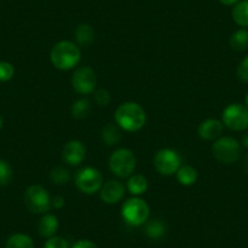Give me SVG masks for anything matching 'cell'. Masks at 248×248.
<instances>
[{"instance_id":"obj_1","label":"cell","mask_w":248,"mask_h":248,"mask_svg":"<svg viewBox=\"0 0 248 248\" xmlns=\"http://www.w3.org/2000/svg\"><path fill=\"white\" fill-rule=\"evenodd\" d=\"M146 112L144 107L134 101L119 105L114 112V122L122 130L128 133L139 132L146 124Z\"/></svg>"},{"instance_id":"obj_2","label":"cell","mask_w":248,"mask_h":248,"mask_svg":"<svg viewBox=\"0 0 248 248\" xmlns=\"http://www.w3.org/2000/svg\"><path fill=\"white\" fill-rule=\"evenodd\" d=\"M82 51L75 42L60 40L50 51V61L52 66L60 71L73 70L80 62Z\"/></svg>"},{"instance_id":"obj_3","label":"cell","mask_w":248,"mask_h":248,"mask_svg":"<svg viewBox=\"0 0 248 248\" xmlns=\"http://www.w3.org/2000/svg\"><path fill=\"white\" fill-rule=\"evenodd\" d=\"M122 218L130 226H142L150 218V207L141 197H132L124 202L121 209Z\"/></svg>"},{"instance_id":"obj_4","label":"cell","mask_w":248,"mask_h":248,"mask_svg":"<svg viewBox=\"0 0 248 248\" xmlns=\"http://www.w3.org/2000/svg\"><path fill=\"white\" fill-rule=\"evenodd\" d=\"M108 167L109 170L118 178H129L137 168V157L132 150L121 147L111 154Z\"/></svg>"},{"instance_id":"obj_5","label":"cell","mask_w":248,"mask_h":248,"mask_svg":"<svg viewBox=\"0 0 248 248\" xmlns=\"http://www.w3.org/2000/svg\"><path fill=\"white\" fill-rule=\"evenodd\" d=\"M213 157L224 166L236 163L241 157V144L231 137H220L212 145Z\"/></svg>"},{"instance_id":"obj_6","label":"cell","mask_w":248,"mask_h":248,"mask_svg":"<svg viewBox=\"0 0 248 248\" xmlns=\"http://www.w3.org/2000/svg\"><path fill=\"white\" fill-rule=\"evenodd\" d=\"M26 207L34 214H45L51 209V197L49 191L40 185L28 186L23 196Z\"/></svg>"},{"instance_id":"obj_7","label":"cell","mask_w":248,"mask_h":248,"mask_svg":"<svg viewBox=\"0 0 248 248\" xmlns=\"http://www.w3.org/2000/svg\"><path fill=\"white\" fill-rule=\"evenodd\" d=\"M224 127L232 132H243L248 129V108L245 104L233 102L228 105L221 113Z\"/></svg>"},{"instance_id":"obj_8","label":"cell","mask_w":248,"mask_h":248,"mask_svg":"<svg viewBox=\"0 0 248 248\" xmlns=\"http://www.w3.org/2000/svg\"><path fill=\"white\" fill-rule=\"evenodd\" d=\"M77 189L85 195H94L100 191L104 185V176L99 169L94 167H84L75 175Z\"/></svg>"},{"instance_id":"obj_9","label":"cell","mask_w":248,"mask_h":248,"mask_svg":"<svg viewBox=\"0 0 248 248\" xmlns=\"http://www.w3.org/2000/svg\"><path fill=\"white\" fill-rule=\"evenodd\" d=\"M154 166L156 170L161 175L170 176L178 171V169L183 166L181 156L178 151L169 147L158 150L154 157Z\"/></svg>"},{"instance_id":"obj_10","label":"cell","mask_w":248,"mask_h":248,"mask_svg":"<svg viewBox=\"0 0 248 248\" xmlns=\"http://www.w3.org/2000/svg\"><path fill=\"white\" fill-rule=\"evenodd\" d=\"M73 90L80 95H90L96 90V73L90 66H80L76 68L71 78Z\"/></svg>"},{"instance_id":"obj_11","label":"cell","mask_w":248,"mask_h":248,"mask_svg":"<svg viewBox=\"0 0 248 248\" xmlns=\"http://www.w3.org/2000/svg\"><path fill=\"white\" fill-rule=\"evenodd\" d=\"M87 156V147L80 140H71L62 149V159L72 167L80 166Z\"/></svg>"},{"instance_id":"obj_12","label":"cell","mask_w":248,"mask_h":248,"mask_svg":"<svg viewBox=\"0 0 248 248\" xmlns=\"http://www.w3.org/2000/svg\"><path fill=\"white\" fill-rule=\"evenodd\" d=\"M100 199L106 204H116L123 200L125 187L118 180H108L104 183L99 191Z\"/></svg>"},{"instance_id":"obj_13","label":"cell","mask_w":248,"mask_h":248,"mask_svg":"<svg viewBox=\"0 0 248 248\" xmlns=\"http://www.w3.org/2000/svg\"><path fill=\"white\" fill-rule=\"evenodd\" d=\"M224 132V124L221 119L217 118H208L206 121L202 122L197 128V133L201 139L207 140V141H212V140H217L218 138L221 137Z\"/></svg>"},{"instance_id":"obj_14","label":"cell","mask_w":248,"mask_h":248,"mask_svg":"<svg viewBox=\"0 0 248 248\" xmlns=\"http://www.w3.org/2000/svg\"><path fill=\"white\" fill-rule=\"evenodd\" d=\"M59 228V219H57L56 216L50 213L43 214L39 223H38V232H39V235L44 238H50L52 237V236L57 235Z\"/></svg>"},{"instance_id":"obj_15","label":"cell","mask_w":248,"mask_h":248,"mask_svg":"<svg viewBox=\"0 0 248 248\" xmlns=\"http://www.w3.org/2000/svg\"><path fill=\"white\" fill-rule=\"evenodd\" d=\"M76 44L78 46L88 47L95 42V31L89 23H80L75 31Z\"/></svg>"},{"instance_id":"obj_16","label":"cell","mask_w":248,"mask_h":248,"mask_svg":"<svg viewBox=\"0 0 248 248\" xmlns=\"http://www.w3.org/2000/svg\"><path fill=\"white\" fill-rule=\"evenodd\" d=\"M147 189H149V181L146 176L141 174H132L128 178L127 190L133 196L140 197L147 191Z\"/></svg>"},{"instance_id":"obj_17","label":"cell","mask_w":248,"mask_h":248,"mask_svg":"<svg viewBox=\"0 0 248 248\" xmlns=\"http://www.w3.org/2000/svg\"><path fill=\"white\" fill-rule=\"evenodd\" d=\"M101 140L107 146H116L122 140V129L117 124H106L101 130Z\"/></svg>"},{"instance_id":"obj_18","label":"cell","mask_w":248,"mask_h":248,"mask_svg":"<svg viewBox=\"0 0 248 248\" xmlns=\"http://www.w3.org/2000/svg\"><path fill=\"white\" fill-rule=\"evenodd\" d=\"M175 176L176 180H178V183L180 184V185L192 186L194 184H196L199 174H197V170L192 166L183 164L175 173Z\"/></svg>"},{"instance_id":"obj_19","label":"cell","mask_w":248,"mask_h":248,"mask_svg":"<svg viewBox=\"0 0 248 248\" xmlns=\"http://www.w3.org/2000/svg\"><path fill=\"white\" fill-rule=\"evenodd\" d=\"M230 47L235 51L242 52L248 49V28H238L229 39Z\"/></svg>"},{"instance_id":"obj_20","label":"cell","mask_w":248,"mask_h":248,"mask_svg":"<svg viewBox=\"0 0 248 248\" xmlns=\"http://www.w3.org/2000/svg\"><path fill=\"white\" fill-rule=\"evenodd\" d=\"M92 102L87 97H80L76 100L71 106V114L75 119H85L92 113Z\"/></svg>"},{"instance_id":"obj_21","label":"cell","mask_w":248,"mask_h":248,"mask_svg":"<svg viewBox=\"0 0 248 248\" xmlns=\"http://www.w3.org/2000/svg\"><path fill=\"white\" fill-rule=\"evenodd\" d=\"M166 232L167 225L163 220L152 219V220H147L145 224V233L151 240H161L164 237Z\"/></svg>"},{"instance_id":"obj_22","label":"cell","mask_w":248,"mask_h":248,"mask_svg":"<svg viewBox=\"0 0 248 248\" xmlns=\"http://www.w3.org/2000/svg\"><path fill=\"white\" fill-rule=\"evenodd\" d=\"M231 16L236 25L241 28H248V0H240L233 5Z\"/></svg>"},{"instance_id":"obj_23","label":"cell","mask_w":248,"mask_h":248,"mask_svg":"<svg viewBox=\"0 0 248 248\" xmlns=\"http://www.w3.org/2000/svg\"><path fill=\"white\" fill-rule=\"evenodd\" d=\"M5 248H34V242L27 233L17 232L13 233L6 240Z\"/></svg>"},{"instance_id":"obj_24","label":"cell","mask_w":248,"mask_h":248,"mask_svg":"<svg viewBox=\"0 0 248 248\" xmlns=\"http://www.w3.org/2000/svg\"><path fill=\"white\" fill-rule=\"evenodd\" d=\"M49 178L54 185L62 186L70 183L72 176H71V171L67 168L62 166H56L50 170Z\"/></svg>"},{"instance_id":"obj_25","label":"cell","mask_w":248,"mask_h":248,"mask_svg":"<svg viewBox=\"0 0 248 248\" xmlns=\"http://www.w3.org/2000/svg\"><path fill=\"white\" fill-rule=\"evenodd\" d=\"M14 178V170L11 164L5 159H0V186H6Z\"/></svg>"},{"instance_id":"obj_26","label":"cell","mask_w":248,"mask_h":248,"mask_svg":"<svg viewBox=\"0 0 248 248\" xmlns=\"http://www.w3.org/2000/svg\"><path fill=\"white\" fill-rule=\"evenodd\" d=\"M15 76V67L8 61H0V82H9Z\"/></svg>"},{"instance_id":"obj_27","label":"cell","mask_w":248,"mask_h":248,"mask_svg":"<svg viewBox=\"0 0 248 248\" xmlns=\"http://www.w3.org/2000/svg\"><path fill=\"white\" fill-rule=\"evenodd\" d=\"M93 94H94V101L96 102L97 106H108L109 102H111V94H109V92L107 89L100 88V89L95 90Z\"/></svg>"},{"instance_id":"obj_28","label":"cell","mask_w":248,"mask_h":248,"mask_svg":"<svg viewBox=\"0 0 248 248\" xmlns=\"http://www.w3.org/2000/svg\"><path fill=\"white\" fill-rule=\"evenodd\" d=\"M44 248H70V243L65 237L55 235L52 237L46 238L44 243Z\"/></svg>"},{"instance_id":"obj_29","label":"cell","mask_w":248,"mask_h":248,"mask_svg":"<svg viewBox=\"0 0 248 248\" xmlns=\"http://www.w3.org/2000/svg\"><path fill=\"white\" fill-rule=\"evenodd\" d=\"M237 77L243 83H248V55L241 60L237 66Z\"/></svg>"},{"instance_id":"obj_30","label":"cell","mask_w":248,"mask_h":248,"mask_svg":"<svg viewBox=\"0 0 248 248\" xmlns=\"http://www.w3.org/2000/svg\"><path fill=\"white\" fill-rule=\"evenodd\" d=\"M71 248H99L95 242L90 240H78L75 242Z\"/></svg>"},{"instance_id":"obj_31","label":"cell","mask_w":248,"mask_h":248,"mask_svg":"<svg viewBox=\"0 0 248 248\" xmlns=\"http://www.w3.org/2000/svg\"><path fill=\"white\" fill-rule=\"evenodd\" d=\"M66 200L63 196H55L51 199V208L55 209H62L65 207Z\"/></svg>"},{"instance_id":"obj_32","label":"cell","mask_w":248,"mask_h":248,"mask_svg":"<svg viewBox=\"0 0 248 248\" xmlns=\"http://www.w3.org/2000/svg\"><path fill=\"white\" fill-rule=\"evenodd\" d=\"M219 1H220V3L225 6H233V5H236V4H237L240 0H219Z\"/></svg>"},{"instance_id":"obj_33","label":"cell","mask_w":248,"mask_h":248,"mask_svg":"<svg viewBox=\"0 0 248 248\" xmlns=\"http://www.w3.org/2000/svg\"><path fill=\"white\" fill-rule=\"evenodd\" d=\"M241 146H243L245 149L248 150V132L243 134L242 140H241Z\"/></svg>"},{"instance_id":"obj_34","label":"cell","mask_w":248,"mask_h":248,"mask_svg":"<svg viewBox=\"0 0 248 248\" xmlns=\"http://www.w3.org/2000/svg\"><path fill=\"white\" fill-rule=\"evenodd\" d=\"M243 169H245V173L248 175V154H246L245 157H243Z\"/></svg>"},{"instance_id":"obj_35","label":"cell","mask_w":248,"mask_h":248,"mask_svg":"<svg viewBox=\"0 0 248 248\" xmlns=\"http://www.w3.org/2000/svg\"><path fill=\"white\" fill-rule=\"evenodd\" d=\"M3 124H4V121H3V117H1V114H0V130L3 129Z\"/></svg>"},{"instance_id":"obj_36","label":"cell","mask_w":248,"mask_h":248,"mask_svg":"<svg viewBox=\"0 0 248 248\" xmlns=\"http://www.w3.org/2000/svg\"><path fill=\"white\" fill-rule=\"evenodd\" d=\"M245 105L247 106V108H248V93L246 94V96H245Z\"/></svg>"}]
</instances>
